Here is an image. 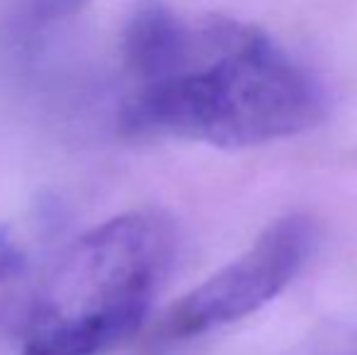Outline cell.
Listing matches in <instances>:
<instances>
[{
    "label": "cell",
    "mask_w": 357,
    "mask_h": 355,
    "mask_svg": "<svg viewBox=\"0 0 357 355\" xmlns=\"http://www.w3.org/2000/svg\"><path fill=\"white\" fill-rule=\"evenodd\" d=\"M24 261H27L24 251L15 241L10 227H0V282L17 278L24 268Z\"/></svg>",
    "instance_id": "6"
},
{
    "label": "cell",
    "mask_w": 357,
    "mask_h": 355,
    "mask_svg": "<svg viewBox=\"0 0 357 355\" xmlns=\"http://www.w3.org/2000/svg\"><path fill=\"white\" fill-rule=\"evenodd\" d=\"M195 44V24L160 3H146L124 32V59L144 83L170 76L188 63Z\"/></svg>",
    "instance_id": "4"
},
{
    "label": "cell",
    "mask_w": 357,
    "mask_h": 355,
    "mask_svg": "<svg viewBox=\"0 0 357 355\" xmlns=\"http://www.w3.org/2000/svg\"><path fill=\"white\" fill-rule=\"evenodd\" d=\"M328 109L314 73L253 24L207 17L195 24L188 63L144 83L119 122L137 137H178L238 149L314 129Z\"/></svg>",
    "instance_id": "1"
},
{
    "label": "cell",
    "mask_w": 357,
    "mask_h": 355,
    "mask_svg": "<svg viewBox=\"0 0 357 355\" xmlns=\"http://www.w3.org/2000/svg\"><path fill=\"white\" fill-rule=\"evenodd\" d=\"M314 241L316 227L304 214H287L273 222L243 256L170 309L165 333L170 338H192L258 312L299 275Z\"/></svg>",
    "instance_id": "3"
},
{
    "label": "cell",
    "mask_w": 357,
    "mask_h": 355,
    "mask_svg": "<svg viewBox=\"0 0 357 355\" xmlns=\"http://www.w3.org/2000/svg\"><path fill=\"white\" fill-rule=\"evenodd\" d=\"M178 234L155 212L90 229L39 287L22 355H102L144 324L170 273Z\"/></svg>",
    "instance_id": "2"
},
{
    "label": "cell",
    "mask_w": 357,
    "mask_h": 355,
    "mask_svg": "<svg viewBox=\"0 0 357 355\" xmlns=\"http://www.w3.org/2000/svg\"><path fill=\"white\" fill-rule=\"evenodd\" d=\"M88 3L90 0H24L22 13L29 24L44 27V24L73 17V15H78Z\"/></svg>",
    "instance_id": "5"
}]
</instances>
